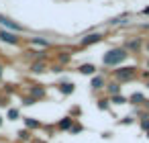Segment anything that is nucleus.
Listing matches in <instances>:
<instances>
[{
    "mask_svg": "<svg viewBox=\"0 0 149 143\" xmlns=\"http://www.w3.org/2000/svg\"><path fill=\"white\" fill-rule=\"evenodd\" d=\"M141 129H143V131H149V116H145V119L141 121Z\"/></svg>",
    "mask_w": 149,
    "mask_h": 143,
    "instance_id": "nucleus-17",
    "label": "nucleus"
},
{
    "mask_svg": "<svg viewBox=\"0 0 149 143\" xmlns=\"http://www.w3.org/2000/svg\"><path fill=\"white\" fill-rule=\"evenodd\" d=\"M127 102H133V104H143V102H147V100H145V96H143V94H133Z\"/></svg>",
    "mask_w": 149,
    "mask_h": 143,
    "instance_id": "nucleus-13",
    "label": "nucleus"
},
{
    "mask_svg": "<svg viewBox=\"0 0 149 143\" xmlns=\"http://www.w3.org/2000/svg\"><path fill=\"white\" fill-rule=\"evenodd\" d=\"M147 68H149V61H147Z\"/></svg>",
    "mask_w": 149,
    "mask_h": 143,
    "instance_id": "nucleus-25",
    "label": "nucleus"
},
{
    "mask_svg": "<svg viewBox=\"0 0 149 143\" xmlns=\"http://www.w3.org/2000/svg\"><path fill=\"white\" fill-rule=\"evenodd\" d=\"M92 88H94V90H100V88H104V78H102V76H96V78L92 80Z\"/></svg>",
    "mask_w": 149,
    "mask_h": 143,
    "instance_id": "nucleus-12",
    "label": "nucleus"
},
{
    "mask_svg": "<svg viewBox=\"0 0 149 143\" xmlns=\"http://www.w3.org/2000/svg\"><path fill=\"white\" fill-rule=\"evenodd\" d=\"M2 70H4V68H2V66H0V76H2Z\"/></svg>",
    "mask_w": 149,
    "mask_h": 143,
    "instance_id": "nucleus-22",
    "label": "nucleus"
},
{
    "mask_svg": "<svg viewBox=\"0 0 149 143\" xmlns=\"http://www.w3.org/2000/svg\"><path fill=\"white\" fill-rule=\"evenodd\" d=\"M57 127H59L61 131H68V129H72V127H74V119H72V116H63V119L59 121V125H57Z\"/></svg>",
    "mask_w": 149,
    "mask_h": 143,
    "instance_id": "nucleus-8",
    "label": "nucleus"
},
{
    "mask_svg": "<svg viewBox=\"0 0 149 143\" xmlns=\"http://www.w3.org/2000/svg\"><path fill=\"white\" fill-rule=\"evenodd\" d=\"M137 76H139V72H137V68H133V66H125V68L114 70V82H118V84L131 82V80H135Z\"/></svg>",
    "mask_w": 149,
    "mask_h": 143,
    "instance_id": "nucleus-2",
    "label": "nucleus"
},
{
    "mask_svg": "<svg viewBox=\"0 0 149 143\" xmlns=\"http://www.w3.org/2000/svg\"><path fill=\"white\" fill-rule=\"evenodd\" d=\"M76 90V86L72 84V82H63V84H59V92L61 94H72Z\"/></svg>",
    "mask_w": 149,
    "mask_h": 143,
    "instance_id": "nucleus-9",
    "label": "nucleus"
},
{
    "mask_svg": "<svg viewBox=\"0 0 149 143\" xmlns=\"http://www.w3.org/2000/svg\"><path fill=\"white\" fill-rule=\"evenodd\" d=\"M0 123H2V119H0Z\"/></svg>",
    "mask_w": 149,
    "mask_h": 143,
    "instance_id": "nucleus-26",
    "label": "nucleus"
},
{
    "mask_svg": "<svg viewBox=\"0 0 149 143\" xmlns=\"http://www.w3.org/2000/svg\"><path fill=\"white\" fill-rule=\"evenodd\" d=\"M147 88H149V84H147Z\"/></svg>",
    "mask_w": 149,
    "mask_h": 143,
    "instance_id": "nucleus-27",
    "label": "nucleus"
},
{
    "mask_svg": "<svg viewBox=\"0 0 149 143\" xmlns=\"http://www.w3.org/2000/svg\"><path fill=\"white\" fill-rule=\"evenodd\" d=\"M68 59H70V55H65V53L59 55V61H68Z\"/></svg>",
    "mask_w": 149,
    "mask_h": 143,
    "instance_id": "nucleus-21",
    "label": "nucleus"
},
{
    "mask_svg": "<svg viewBox=\"0 0 149 143\" xmlns=\"http://www.w3.org/2000/svg\"><path fill=\"white\" fill-rule=\"evenodd\" d=\"M31 98H33V100L45 98V88H43V86H33V88H31Z\"/></svg>",
    "mask_w": 149,
    "mask_h": 143,
    "instance_id": "nucleus-7",
    "label": "nucleus"
},
{
    "mask_svg": "<svg viewBox=\"0 0 149 143\" xmlns=\"http://www.w3.org/2000/svg\"><path fill=\"white\" fill-rule=\"evenodd\" d=\"M0 25H4V27H6V29H10V31H23V27H21V25H17L15 21L6 19V17H2V15H0Z\"/></svg>",
    "mask_w": 149,
    "mask_h": 143,
    "instance_id": "nucleus-5",
    "label": "nucleus"
},
{
    "mask_svg": "<svg viewBox=\"0 0 149 143\" xmlns=\"http://www.w3.org/2000/svg\"><path fill=\"white\" fill-rule=\"evenodd\" d=\"M33 43H35V45H43V47H47V45H49L45 39H33Z\"/></svg>",
    "mask_w": 149,
    "mask_h": 143,
    "instance_id": "nucleus-19",
    "label": "nucleus"
},
{
    "mask_svg": "<svg viewBox=\"0 0 149 143\" xmlns=\"http://www.w3.org/2000/svg\"><path fill=\"white\" fill-rule=\"evenodd\" d=\"M104 86H106V92H108L110 96H118V94H120V84H118V82L112 80V82H108V84H104Z\"/></svg>",
    "mask_w": 149,
    "mask_h": 143,
    "instance_id": "nucleus-6",
    "label": "nucleus"
},
{
    "mask_svg": "<svg viewBox=\"0 0 149 143\" xmlns=\"http://www.w3.org/2000/svg\"><path fill=\"white\" fill-rule=\"evenodd\" d=\"M31 72H33V74H41V72H45V63H43V61H35V63L31 66Z\"/></svg>",
    "mask_w": 149,
    "mask_h": 143,
    "instance_id": "nucleus-11",
    "label": "nucleus"
},
{
    "mask_svg": "<svg viewBox=\"0 0 149 143\" xmlns=\"http://www.w3.org/2000/svg\"><path fill=\"white\" fill-rule=\"evenodd\" d=\"M25 123H27V127H31V129H37V127H39V121H33V119H25Z\"/></svg>",
    "mask_w": 149,
    "mask_h": 143,
    "instance_id": "nucleus-16",
    "label": "nucleus"
},
{
    "mask_svg": "<svg viewBox=\"0 0 149 143\" xmlns=\"http://www.w3.org/2000/svg\"><path fill=\"white\" fill-rule=\"evenodd\" d=\"M112 102H114V104H125V102H127V98L118 94V96H112Z\"/></svg>",
    "mask_w": 149,
    "mask_h": 143,
    "instance_id": "nucleus-15",
    "label": "nucleus"
},
{
    "mask_svg": "<svg viewBox=\"0 0 149 143\" xmlns=\"http://www.w3.org/2000/svg\"><path fill=\"white\" fill-rule=\"evenodd\" d=\"M98 106L100 108H108V100H98Z\"/></svg>",
    "mask_w": 149,
    "mask_h": 143,
    "instance_id": "nucleus-20",
    "label": "nucleus"
},
{
    "mask_svg": "<svg viewBox=\"0 0 149 143\" xmlns=\"http://www.w3.org/2000/svg\"><path fill=\"white\" fill-rule=\"evenodd\" d=\"M78 72H80V74H88V76H92V74L96 72V68H94L92 63H84V66H80Z\"/></svg>",
    "mask_w": 149,
    "mask_h": 143,
    "instance_id": "nucleus-10",
    "label": "nucleus"
},
{
    "mask_svg": "<svg viewBox=\"0 0 149 143\" xmlns=\"http://www.w3.org/2000/svg\"><path fill=\"white\" fill-rule=\"evenodd\" d=\"M125 49H127V51H129V49H137V51H139V49H141V39H133V41H129Z\"/></svg>",
    "mask_w": 149,
    "mask_h": 143,
    "instance_id": "nucleus-14",
    "label": "nucleus"
},
{
    "mask_svg": "<svg viewBox=\"0 0 149 143\" xmlns=\"http://www.w3.org/2000/svg\"><path fill=\"white\" fill-rule=\"evenodd\" d=\"M102 39H104L102 33H92V35H86V37L82 39V45H92V43H98V41H102Z\"/></svg>",
    "mask_w": 149,
    "mask_h": 143,
    "instance_id": "nucleus-4",
    "label": "nucleus"
},
{
    "mask_svg": "<svg viewBox=\"0 0 149 143\" xmlns=\"http://www.w3.org/2000/svg\"><path fill=\"white\" fill-rule=\"evenodd\" d=\"M147 137H149V131H147Z\"/></svg>",
    "mask_w": 149,
    "mask_h": 143,
    "instance_id": "nucleus-24",
    "label": "nucleus"
},
{
    "mask_svg": "<svg viewBox=\"0 0 149 143\" xmlns=\"http://www.w3.org/2000/svg\"><path fill=\"white\" fill-rule=\"evenodd\" d=\"M17 116H19V110H17V108H10V110H8V119H13V121H15Z\"/></svg>",
    "mask_w": 149,
    "mask_h": 143,
    "instance_id": "nucleus-18",
    "label": "nucleus"
},
{
    "mask_svg": "<svg viewBox=\"0 0 149 143\" xmlns=\"http://www.w3.org/2000/svg\"><path fill=\"white\" fill-rule=\"evenodd\" d=\"M145 47H147V51H149V41H147V45H145Z\"/></svg>",
    "mask_w": 149,
    "mask_h": 143,
    "instance_id": "nucleus-23",
    "label": "nucleus"
},
{
    "mask_svg": "<svg viewBox=\"0 0 149 143\" xmlns=\"http://www.w3.org/2000/svg\"><path fill=\"white\" fill-rule=\"evenodd\" d=\"M0 41L10 43V45H19V37L15 33H8V31H0Z\"/></svg>",
    "mask_w": 149,
    "mask_h": 143,
    "instance_id": "nucleus-3",
    "label": "nucleus"
},
{
    "mask_svg": "<svg viewBox=\"0 0 149 143\" xmlns=\"http://www.w3.org/2000/svg\"><path fill=\"white\" fill-rule=\"evenodd\" d=\"M127 57H129V51L125 47H112V49H108L102 55V63L108 66V68H112V66H120Z\"/></svg>",
    "mask_w": 149,
    "mask_h": 143,
    "instance_id": "nucleus-1",
    "label": "nucleus"
}]
</instances>
